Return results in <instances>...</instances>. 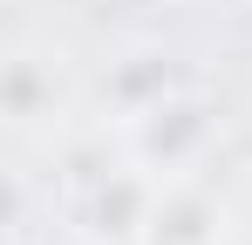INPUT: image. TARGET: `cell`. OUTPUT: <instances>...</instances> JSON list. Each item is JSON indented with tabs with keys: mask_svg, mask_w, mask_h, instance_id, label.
I'll return each instance as SVG.
<instances>
[{
	"mask_svg": "<svg viewBox=\"0 0 252 245\" xmlns=\"http://www.w3.org/2000/svg\"><path fill=\"white\" fill-rule=\"evenodd\" d=\"M55 109V68H41L34 55H14L7 61V116L14 122H41Z\"/></svg>",
	"mask_w": 252,
	"mask_h": 245,
	"instance_id": "277c9868",
	"label": "cell"
},
{
	"mask_svg": "<svg viewBox=\"0 0 252 245\" xmlns=\"http://www.w3.org/2000/svg\"><path fill=\"white\" fill-rule=\"evenodd\" d=\"M211 143H218V116H211V102L184 82V89H170L164 102H150L143 116L123 122V150L157 184L164 177H198V163L211 157Z\"/></svg>",
	"mask_w": 252,
	"mask_h": 245,
	"instance_id": "6da1fadb",
	"label": "cell"
},
{
	"mask_svg": "<svg viewBox=\"0 0 252 245\" xmlns=\"http://www.w3.org/2000/svg\"><path fill=\"white\" fill-rule=\"evenodd\" d=\"M170 89H184V75L170 68L164 48H129V55H116V61H109V82H102V95H109L116 122L143 116L150 102H164Z\"/></svg>",
	"mask_w": 252,
	"mask_h": 245,
	"instance_id": "3957f363",
	"label": "cell"
},
{
	"mask_svg": "<svg viewBox=\"0 0 252 245\" xmlns=\"http://www.w3.org/2000/svg\"><path fill=\"white\" fill-rule=\"evenodd\" d=\"M136 245H225V211L198 177H164Z\"/></svg>",
	"mask_w": 252,
	"mask_h": 245,
	"instance_id": "7a4b0ae2",
	"label": "cell"
}]
</instances>
